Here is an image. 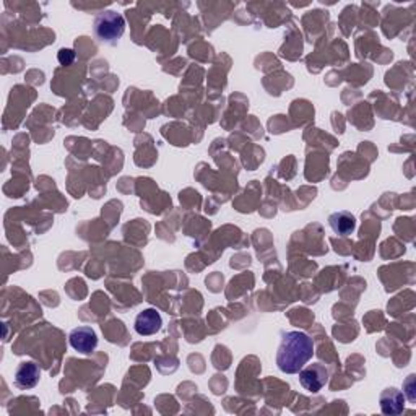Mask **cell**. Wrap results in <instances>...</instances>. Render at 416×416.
Segmentation results:
<instances>
[{
    "mask_svg": "<svg viewBox=\"0 0 416 416\" xmlns=\"http://www.w3.org/2000/svg\"><path fill=\"white\" fill-rule=\"evenodd\" d=\"M314 356V342L304 332L283 334L277 351V366L285 374H298Z\"/></svg>",
    "mask_w": 416,
    "mask_h": 416,
    "instance_id": "6da1fadb",
    "label": "cell"
},
{
    "mask_svg": "<svg viewBox=\"0 0 416 416\" xmlns=\"http://www.w3.org/2000/svg\"><path fill=\"white\" fill-rule=\"evenodd\" d=\"M93 31L101 43L116 44L126 31V20L121 13L114 12V10H106L96 17Z\"/></svg>",
    "mask_w": 416,
    "mask_h": 416,
    "instance_id": "7a4b0ae2",
    "label": "cell"
},
{
    "mask_svg": "<svg viewBox=\"0 0 416 416\" xmlns=\"http://www.w3.org/2000/svg\"><path fill=\"white\" fill-rule=\"evenodd\" d=\"M298 374L301 386L311 394L320 392V390L327 386V382H329V371H327V368L320 363L309 364V366L301 369Z\"/></svg>",
    "mask_w": 416,
    "mask_h": 416,
    "instance_id": "3957f363",
    "label": "cell"
},
{
    "mask_svg": "<svg viewBox=\"0 0 416 416\" xmlns=\"http://www.w3.org/2000/svg\"><path fill=\"white\" fill-rule=\"evenodd\" d=\"M69 342L75 351L83 353V355H90L98 346V335L91 327H77V329L70 332Z\"/></svg>",
    "mask_w": 416,
    "mask_h": 416,
    "instance_id": "277c9868",
    "label": "cell"
},
{
    "mask_svg": "<svg viewBox=\"0 0 416 416\" xmlns=\"http://www.w3.org/2000/svg\"><path fill=\"white\" fill-rule=\"evenodd\" d=\"M161 325H163V319H161L160 312L150 308L140 312V314L135 317V332L142 337H150L158 334L161 330Z\"/></svg>",
    "mask_w": 416,
    "mask_h": 416,
    "instance_id": "5b68a950",
    "label": "cell"
},
{
    "mask_svg": "<svg viewBox=\"0 0 416 416\" xmlns=\"http://www.w3.org/2000/svg\"><path fill=\"white\" fill-rule=\"evenodd\" d=\"M41 379V369L36 363H22L15 371V386L22 390H28L38 386Z\"/></svg>",
    "mask_w": 416,
    "mask_h": 416,
    "instance_id": "8992f818",
    "label": "cell"
},
{
    "mask_svg": "<svg viewBox=\"0 0 416 416\" xmlns=\"http://www.w3.org/2000/svg\"><path fill=\"white\" fill-rule=\"evenodd\" d=\"M329 225L337 236H350L356 230V216L350 212H335L329 216Z\"/></svg>",
    "mask_w": 416,
    "mask_h": 416,
    "instance_id": "52a82bcc",
    "label": "cell"
},
{
    "mask_svg": "<svg viewBox=\"0 0 416 416\" xmlns=\"http://www.w3.org/2000/svg\"><path fill=\"white\" fill-rule=\"evenodd\" d=\"M405 408V395L397 389H386L381 394V410L384 415H400Z\"/></svg>",
    "mask_w": 416,
    "mask_h": 416,
    "instance_id": "ba28073f",
    "label": "cell"
},
{
    "mask_svg": "<svg viewBox=\"0 0 416 416\" xmlns=\"http://www.w3.org/2000/svg\"><path fill=\"white\" fill-rule=\"evenodd\" d=\"M75 59V54H74V51H70V49H62L60 52H59V62L62 65H69L72 60Z\"/></svg>",
    "mask_w": 416,
    "mask_h": 416,
    "instance_id": "9c48e42d",
    "label": "cell"
}]
</instances>
